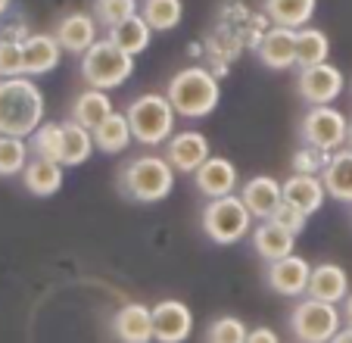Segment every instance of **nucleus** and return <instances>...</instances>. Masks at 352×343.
<instances>
[{
	"label": "nucleus",
	"mask_w": 352,
	"mask_h": 343,
	"mask_svg": "<svg viewBox=\"0 0 352 343\" xmlns=\"http://www.w3.org/2000/svg\"><path fill=\"white\" fill-rule=\"evenodd\" d=\"M250 240H253L256 256L265 259V262H278V259L296 253V234H290L287 228L268 222V218L259 222L253 231H250Z\"/></svg>",
	"instance_id": "19"
},
{
	"label": "nucleus",
	"mask_w": 352,
	"mask_h": 343,
	"mask_svg": "<svg viewBox=\"0 0 352 343\" xmlns=\"http://www.w3.org/2000/svg\"><path fill=\"white\" fill-rule=\"evenodd\" d=\"M321 181H324L327 197L343 206H352V147L349 144L331 153V163L321 172Z\"/></svg>",
	"instance_id": "21"
},
{
	"label": "nucleus",
	"mask_w": 352,
	"mask_h": 343,
	"mask_svg": "<svg viewBox=\"0 0 352 343\" xmlns=\"http://www.w3.org/2000/svg\"><path fill=\"white\" fill-rule=\"evenodd\" d=\"M343 324H352V291H349V297L343 300Z\"/></svg>",
	"instance_id": "40"
},
{
	"label": "nucleus",
	"mask_w": 352,
	"mask_h": 343,
	"mask_svg": "<svg viewBox=\"0 0 352 343\" xmlns=\"http://www.w3.org/2000/svg\"><path fill=\"white\" fill-rule=\"evenodd\" d=\"M32 159L25 138H13V134H0V178H16L22 175Z\"/></svg>",
	"instance_id": "31"
},
{
	"label": "nucleus",
	"mask_w": 352,
	"mask_h": 343,
	"mask_svg": "<svg viewBox=\"0 0 352 343\" xmlns=\"http://www.w3.org/2000/svg\"><path fill=\"white\" fill-rule=\"evenodd\" d=\"M78 72L87 87L113 91V87H122L134 75V56L122 50L119 44H113L109 38H97L91 50L81 56Z\"/></svg>",
	"instance_id": "5"
},
{
	"label": "nucleus",
	"mask_w": 352,
	"mask_h": 343,
	"mask_svg": "<svg viewBox=\"0 0 352 343\" xmlns=\"http://www.w3.org/2000/svg\"><path fill=\"white\" fill-rule=\"evenodd\" d=\"M97 25L100 22L87 13H66L54 28V38L60 41L63 53H72V56H85L87 50L97 41Z\"/></svg>",
	"instance_id": "17"
},
{
	"label": "nucleus",
	"mask_w": 352,
	"mask_h": 343,
	"mask_svg": "<svg viewBox=\"0 0 352 343\" xmlns=\"http://www.w3.org/2000/svg\"><path fill=\"white\" fill-rule=\"evenodd\" d=\"M175 191V169L166 156H138L119 172V194L131 203L153 206Z\"/></svg>",
	"instance_id": "2"
},
{
	"label": "nucleus",
	"mask_w": 352,
	"mask_h": 343,
	"mask_svg": "<svg viewBox=\"0 0 352 343\" xmlns=\"http://www.w3.org/2000/svg\"><path fill=\"white\" fill-rule=\"evenodd\" d=\"M119 343H153V309L144 303H125L109 322Z\"/></svg>",
	"instance_id": "15"
},
{
	"label": "nucleus",
	"mask_w": 352,
	"mask_h": 343,
	"mask_svg": "<svg viewBox=\"0 0 352 343\" xmlns=\"http://www.w3.org/2000/svg\"><path fill=\"white\" fill-rule=\"evenodd\" d=\"M125 116L131 122V134L144 147H162L175 134V106L166 94H138L125 106Z\"/></svg>",
	"instance_id": "4"
},
{
	"label": "nucleus",
	"mask_w": 352,
	"mask_h": 343,
	"mask_svg": "<svg viewBox=\"0 0 352 343\" xmlns=\"http://www.w3.org/2000/svg\"><path fill=\"white\" fill-rule=\"evenodd\" d=\"M250 218L253 212L246 209L240 194H228V197L206 200L203 212H199V225L212 244L219 247H234L250 234Z\"/></svg>",
	"instance_id": "6"
},
{
	"label": "nucleus",
	"mask_w": 352,
	"mask_h": 343,
	"mask_svg": "<svg viewBox=\"0 0 352 343\" xmlns=\"http://www.w3.org/2000/svg\"><path fill=\"white\" fill-rule=\"evenodd\" d=\"M327 163H331V153L318 150V147H309V144L299 147L290 159L293 172H299V175H321L327 169Z\"/></svg>",
	"instance_id": "35"
},
{
	"label": "nucleus",
	"mask_w": 352,
	"mask_h": 343,
	"mask_svg": "<svg viewBox=\"0 0 352 343\" xmlns=\"http://www.w3.org/2000/svg\"><path fill=\"white\" fill-rule=\"evenodd\" d=\"M140 16L150 22L153 32H172L184 19V3L181 0H144L140 3Z\"/></svg>",
	"instance_id": "30"
},
{
	"label": "nucleus",
	"mask_w": 352,
	"mask_h": 343,
	"mask_svg": "<svg viewBox=\"0 0 352 343\" xmlns=\"http://www.w3.org/2000/svg\"><path fill=\"white\" fill-rule=\"evenodd\" d=\"M262 10L272 19V25H287V28H302L312 22L318 0H262Z\"/></svg>",
	"instance_id": "25"
},
{
	"label": "nucleus",
	"mask_w": 352,
	"mask_h": 343,
	"mask_svg": "<svg viewBox=\"0 0 352 343\" xmlns=\"http://www.w3.org/2000/svg\"><path fill=\"white\" fill-rule=\"evenodd\" d=\"M44 91L32 75L0 79V134L28 141L44 122Z\"/></svg>",
	"instance_id": "1"
},
{
	"label": "nucleus",
	"mask_w": 352,
	"mask_h": 343,
	"mask_svg": "<svg viewBox=\"0 0 352 343\" xmlns=\"http://www.w3.org/2000/svg\"><path fill=\"white\" fill-rule=\"evenodd\" d=\"M166 97L172 100L175 112L184 116V119H206L209 112H215L221 103V85L203 66H187L172 75Z\"/></svg>",
	"instance_id": "3"
},
{
	"label": "nucleus",
	"mask_w": 352,
	"mask_h": 343,
	"mask_svg": "<svg viewBox=\"0 0 352 343\" xmlns=\"http://www.w3.org/2000/svg\"><path fill=\"white\" fill-rule=\"evenodd\" d=\"M246 334H250V328L237 315H219L209 322L206 343H246Z\"/></svg>",
	"instance_id": "34"
},
{
	"label": "nucleus",
	"mask_w": 352,
	"mask_h": 343,
	"mask_svg": "<svg viewBox=\"0 0 352 343\" xmlns=\"http://www.w3.org/2000/svg\"><path fill=\"white\" fill-rule=\"evenodd\" d=\"M134 134H131V122H128L125 112H113L109 119H103L94 128V144L100 153H109V156H119L131 147Z\"/></svg>",
	"instance_id": "24"
},
{
	"label": "nucleus",
	"mask_w": 352,
	"mask_h": 343,
	"mask_svg": "<svg viewBox=\"0 0 352 343\" xmlns=\"http://www.w3.org/2000/svg\"><path fill=\"white\" fill-rule=\"evenodd\" d=\"M63 60V47L54 34H25L22 38V72L38 79V75L54 72Z\"/></svg>",
	"instance_id": "16"
},
{
	"label": "nucleus",
	"mask_w": 352,
	"mask_h": 343,
	"mask_svg": "<svg viewBox=\"0 0 352 343\" xmlns=\"http://www.w3.org/2000/svg\"><path fill=\"white\" fill-rule=\"evenodd\" d=\"M331 343H352V324H343V328L331 337Z\"/></svg>",
	"instance_id": "39"
},
{
	"label": "nucleus",
	"mask_w": 352,
	"mask_h": 343,
	"mask_svg": "<svg viewBox=\"0 0 352 343\" xmlns=\"http://www.w3.org/2000/svg\"><path fill=\"white\" fill-rule=\"evenodd\" d=\"M299 138L302 144L318 147V150H340L346 147V138H349V119H346L340 110L327 106H309L306 116L299 119Z\"/></svg>",
	"instance_id": "8"
},
{
	"label": "nucleus",
	"mask_w": 352,
	"mask_h": 343,
	"mask_svg": "<svg viewBox=\"0 0 352 343\" xmlns=\"http://www.w3.org/2000/svg\"><path fill=\"white\" fill-rule=\"evenodd\" d=\"M63 169H66L63 163L32 156L25 165V172H22V185H25V191L34 194V197H54V194H60L63 178H66Z\"/></svg>",
	"instance_id": "23"
},
{
	"label": "nucleus",
	"mask_w": 352,
	"mask_h": 343,
	"mask_svg": "<svg viewBox=\"0 0 352 343\" xmlns=\"http://www.w3.org/2000/svg\"><path fill=\"white\" fill-rule=\"evenodd\" d=\"M309 278H312V265L309 259H302L299 253H290V256L278 259V262H268L265 269V281L274 293L280 297L299 300L309 293Z\"/></svg>",
	"instance_id": "10"
},
{
	"label": "nucleus",
	"mask_w": 352,
	"mask_h": 343,
	"mask_svg": "<svg viewBox=\"0 0 352 343\" xmlns=\"http://www.w3.org/2000/svg\"><path fill=\"white\" fill-rule=\"evenodd\" d=\"M287 324L299 343H331V337L343 328V309H337V303L299 297V303L290 309Z\"/></svg>",
	"instance_id": "7"
},
{
	"label": "nucleus",
	"mask_w": 352,
	"mask_h": 343,
	"mask_svg": "<svg viewBox=\"0 0 352 343\" xmlns=\"http://www.w3.org/2000/svg\"><path fill=\"white\" fill-rule=\"evenodd\" d=\"M94 150H97L94 132L78 125V122L69 116V119L63 122V165H69V169H72V165H85Z\"/></svg>",
	"instance_id": "27"
},
{
	"label": "nucleus",
	"mask_w": 352,
	"mask_h": 343,
	"mask_svg": "<svg viewBox=\"0 0 352 343\" xmlns=\"http://www.w3.org/2000/svg\"><path fill=\"white\" fill-rule=\"evenodd\" d=\"M343 72L331 63H318V66L299 69L296 75V94L306 106H327L343 94Z\"/></svg>",
	"instance_id": "9"
},
{
	"label": "nucleus",
	"mask_w": 352,
	"mask_h": 343,
	"mask_svg": "<svg viewBox=\"0 0 352 343\" xmlns=\"http://www.w3.org/2000/svg\"><path fill=\"white\" fill-rule=\"evenodd\" d=\"M22 72V41L0 38V79H13Z\"/></svg>",
	"instance_id": "36"
},
{
	"label": "nucleus",
	"mask_w": 352,
	"mask_h": 343,
	"mask_svg": "<svg viewBox=\"0 0 352 343\" xmlns=\"http://www.w3.org/2000/svg\"><path fill=\"white\" fill-rule=\"evenodd\" d=\"M10 7H13V0H0V19L10 13Z\"/></svg>",
	"instance_id": "41"
},
{
	"label": "nucleus",
	"mask_w": 352,
	"mask_h": 343,
	"mask_svg": "<svg viewBox=\"0 0 352 343\" xmlns=\"http://www.w3.org/2000/svg\"><path fill=\"white\" fill-rule=\"evenodd\" d=\"M28 150H32V156L63 163V122H41L38 132L28 138Z\"/></svg>",
	"instance_id": "32"
},
{
	"label": "nucleus",
	"mask_w": 352,
	"mask_h": 343,
	"mask_svg": "<svg viewBox=\"0 0 352 343\" xmlns=\"http://www.w3.org/2000/svg\"><path fill=\"white\" fill-rule=\"evenodd\" d=\"M209 156H212V147H209L206 134L199 132H178L166 141V159L178 175H193Z\"/></svg>",
	"instance_id": "12"
},
{
	"label": "nucleus",
	"mask_w": 352,
	"mask_h": 343,
	"mask_svg": "<svg viewBox=\"0 0 352 343\" xmlns=\"http://www.w3.org/2000/svg\"><path fill=\"white\" fill-rule=\"evenodd\" d=\"M193 185H197V191L206 200L228 197V194H234L240 187L237 165L225 156H209L206 163L193 172Z\"/></svg>",
	"instance_id": "14"
},
{
	"label": "nucleus",
	"mask_w": 352,
	"mask_h": 343,
	"mask_svg": "<svg viewBox=\"0 0 352 343\" xmlns=\"http://www.w3.org/2000/svg\"><path fill=\"white\" fill-rule=\"evenodd\" d=\"M268 222H274V225H280V228H287L290 234H302L306 231V225H309V216L302 209H296L293 203H287V200H280V206L272 212V218Z\"/></svg>",
	"instance_id": "37"
},
{
	"label": "nucleus",
	"mask_w": 352,
	"mask_h": 343,
	"mask_svg": "<svg viewBox=\"0 0 352 343\" xmlns=\"http://www.w3.org/2000/svg\"><path fill=\"white\" fill-rule=\"evenodd\" d=\"M256 56L262 60V66L274 69V72L293 69L296 66V28L272 25L256 44Z\"/></svg>",
	"instance_id": "13"
},
{
	"label": "nucleus",
	"mask_w": 352,
	"mask_h": 343,
	"mask_svg": "<svg viewBox=\"0 0 352 343\" xmlns=\"http://www.w3.org/2000/svg\"><path fill=\"white\" fill-rule=\"evenodd\" d=\"M346 144L352 147V119H349V138H346Z\"/></svg>",
	"instance_id": "42"
},
{
	"label": "nucleus",
	"mask_w": 352,
	"mask_h": 343,
	"mask_svg": "<svg viewBox=\"0 0 352 343\" xmlns=\"http://www.w3.org/2000/svg\"><path fill=\"white\" fill-rule=\"evenodd\" d=\"M240 197H243L246 209L253 212V218L265 222L284 200V181H274L272 175H253L250 181L240 185Z\"/></svg>",
	"instance_id": "18"
},
{
	"label": "nucleus",
	"mask_w": 352,
	"mask_h": 343,
	"mask_svg": "<svg viewBox=\"0 0 352 343\" xmlns=\"http://www.w3.org/2000/svg\"><path fill=\"white\" fill-rule=\"evenodd\" d=\"M138 13H140L138 0H94V19L107 28V32Z\"/></svg>",
	"instance_id": "33"
},
{
	"label": "nucleus",
	"mask_w": 352,
	"mask_h": 343,
	"mask_svg": "<svg viewBox=\"0 0 352 343\" xmlns=\"http://www.w3.org/2000/svg\"><path fill=\"white\" fill-rule=\"evenodd\" d=\"M327 53H331V38L321 28H312V25L296 28V66L299 69L327 63Z\"/></svg>",
	"instance_id": "29"
},
{
	"label": "nucleus",
	"mask_w": 352,
	"mask_h": 343,
	"mask_svg": "<svg viewBox=\"0 0 352 343\" xmlns=\"http://www.w3.org/2000/svg\"><path fill=\"white\" fill-rule=\"evenodd\" d=\"M306 297L324 300V303H343L349 297V275L343 265L337 262H321L312 265V278H309V293Z\"/></svg>",
	"instance_id": "20"
},
{
	"label": "nucleus",
	"mask_w": 352,
	"mask_h": 343,
	"mask_svg": "<svg viewBox=\"0 0 352 343\" xmlns=\"http://www.w3.org/2000/svg\"><path fill=\"white\" fill-rule=\"evenodd\" d=\"M107 38L113 41V44H119L125 53H131V56H140V53L150 47V38H153V28H150V22L144 19V16H131V19H125L122 25L109 28Z\"/></svg>",
	"instance_id": "28"
},
{
	"label": "nucleus",
	"mask_w": 352,
	"mask_h": 343,
	"mask_svg": "<svg viewBox=\"0 0 352 343\" xmlns=\"http://www.w3.org/2000/svg\"><path fill=\"white\" fill-rule=\"evenodd\" d=\"M324 197L327 191L321 175H299V172H293L290 178L284 181V200L293 203L296 209H302L306 216H315L324 206Z\"/></svg>",
	"instance_id": "22"
},
{
	"label": "nucleus",
	"mask_w": 352,
	"mask_h": 343,
	"mask_svg": "<svg viewBox=\"0 0 352 343\" xmlns=\"http://www.w3.org/2000/svg\"><path fill=\"white\" fill-rule=\"evenodd\" d=\"M153 309V337L156 343H184L193 334V312L181 300H160Z\"/></svg>",
	"instance_id": "11"
},
{
	"label": "nucleus",
	"mask_w": 352,
	"mask_h": 343,
	"mask_svg": "<svg viewBox=\"0 0 352 343\" xmlns=\"http://www.w3.org/2000/svg\"><path fill=\"white\" fill-rule=\"evenodd\" d=\"M113 100H109L107 91H97V87H87V91H81L78 97H75L72 103V119L78 122V125L85 128H97L103 119H109L113 116Z\"/></svg>",
	"instance_id": "26"
},
{
	"label": "nucleus",
	"mask_w": 352,
	"mask_h": 343,
	"mask_svg": "<svg viewBox=\"0 0 352 343\" xmlns=\"http://www.w3.org/2000/svg\"><path fill=\"white\" fill-rule=\"evenodd\" d=\"M246 343H280V337L274 334L268 324H259V328H253L246 334Z\"/></svg>",
	"instance_id": "38"
}]
</instances>
